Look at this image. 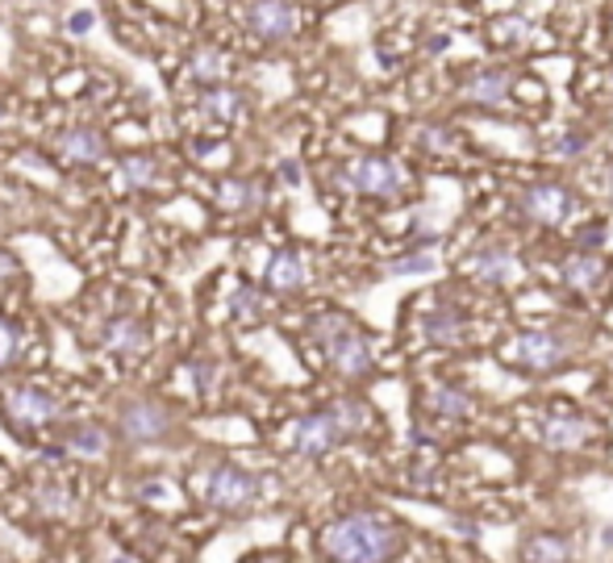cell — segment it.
I'll return each mask as SVG.
<instances>
[{"label":"cell","instance_id":"1","mask_svg":"<svg viewBox=\"0 0 613 563\" xmlns=\"http://www.w3.org/2000/svg\"><path fill=\"white\" fill-rule=\"evenodd\" d=\"M401 526L388 522L384 514H347L334 517L322 530V551L334 563H388L401 551Z\"/></svg>","mask_w":613,"mask_h":563},{"label":"cell","instance_id":"2","mask_svg":"<svg viewBox=\"0 0 613 563\" xmlns=\"http://www.w3.org/2000/svg\"><path fill=\"white\" fill-rule=\"evenodd\" d=\"M313 343H317V351L330 359V368L338 375H347V380H363V375H372V343L363 338V330L354 326L351 318H342V313H322L317 322H313Z\"/></svg>","mask_w":613,"mask_h":563},{"label":"cell","instance_id":"3","mask_svg":"<svg viewBox=\"0 0 613 563\" xmlns=\"http://www.w3.org/2000/svg\"><path fill=\"white\" fill-rule=\"evenodd\" d=\"M201 493H205V501H209L213 510H221V514H242V510H251L263 496V480L242 468H230V464H217L213 471H205Z\"/></svg>","mask_w":613,"mask_h":563},{"label":"cell","instance_id":"4","mask_svg":"<svg viewBox=\"0 0 613 563\" xmlns=\"http://www.w3.org/2000/svg\"><path fill=\"white\" fill-rule=\"evenodd\" d=\"M342 184L363 192V196H380V201H397L405 188H409V176L401 171V164H393L388 155H359L347 164L342 171Z\"/></svg>","mask_w":613,"mask_h":563},{"label":"cell","instance_id":"5","mask_svg":"<svg viewBox=\"0 0 613 563\" xmlns=\"http://www.w3.org/2000/svg\"><path fill=\"white\" fill-rule=\"evenodd\" d=\"M572 355V338L560 330H526L514 343V363L526 372H555Z\"/></svg>","mask_w":613,"mask_h":563},{"label":"cell","instance_id":"6","mask_svg":"<svg viewBox=\"0 0 613 563\" xmlns=\"http://www.w3.org/2000/svg\"><path fill=\"white\" fill-rule=\"evenodd\" d=\"M288 439H292V451L297 455H305V459H322V455H330L334 446L347 439V430L338 426L330 409H322V414H305V418H297L292 430H288Z\"/></svg>","mask_w":613,"mask_h":563},{"label":"cell","instance_id":"7","mask_svg":"<svg viewBox=\"0 0 613 563\" xmlns=\"http://www.w3.org/2000/svg\"><path fill=\"white\" fill-rule=\"evenodd\" d=\"M521 213L534 221V226H564L567 213H572V192L555 180L543 184H530L521 192Z\"/></svg>","mask_w":613,"mask_h":563},{"label":"cell","instance_id":"8","mask_svg":"<svg viewBox=\"0 0 613 563\" xmlns=\"http://www.w3.org/2000/svg\"><path fill=\"white\" fill-rule=\"evenodd\" d=\"M247 25L263 43H284L297 34V9L292 0H251L247 4Z\"/></svg>","mask_w":613,"mask_h":563},{"label":"cell","instance_id":"9","mask_svg":"<svg viewBox=\"0 0 613 563\" xmlns=\"http://www.w3.org/2000/svg\"><path fill=\"white\" fill-rule=\"evenodd\" d=\"M167 430H171V414L159 400H130L121 409V434L130 443H159Z\"/></svg>","mask_w":613,"mask_h":563},{"label":"cell","instance_id":"10","mask_svg":"<svg viewBox=\"0 0 613 563\" xmlns=\"http://www.w3.org/2000/svg\"><path fill=\"white\" fill-rule=\"evenodd\" d=\"M9 422L17 426V430H38V426H47L59 418V400L43 393V388H17V393H9Z\"/></svg>","mask_w":613,"mask_h":563},{"label":"cell","instance_id":"11","mask_svg":"<svg viewBox=\"0 0 613 563\" xmlns=\"http://www.w3.org/2000/svg\"><path fill=\"white\" fill-rule=\"evenodd\" d=\"M468 276H476L480 284H509L518 280V259L509 247H501V242H489V247H476L472 255H468Z\"/></svg>","mask_w":613,"mask_h":563},{"label":"cell","instance_id":"12","mask_svg":"<svg viewBox=\"0 0 613 563\" xmlns=\"http://www.w3.org/2000/svg\"><path fill=\"white\" fill-rule=\"evenodd\" d=\"M589 439H592L589 418L564 414V418H543V422H539V443H543L546 451H580Z\"/></svg>","mask_w":613,"mask_h":563},{"label":"cell","instance_id":"13","mask_svg":"<svg viewBox=\"0 0 613 563\" xmlns=\"http://www.w3.org/2000/svg\"><path fill=\"white\" fill-rule=\"evenodd\" d=\"M514 93V71L505 68H484L476 71L472 80L464 84V96L472 100V105H484V109H501L505 100Z\"/></svg>","mask_w":613,"mask_h":563},{"label":"cell","instance_id":"14","mask_svg":"<svg viewBox=\"0 0 613 563\" xmlns=\"http://www.w3.org/2000/svg\"><path fill=\"white\" fill-rule=\"evenodd\" d=\"M422 334L438 347H459L468 338V322L455 306H434L422 318Z\"/></svg>","mask_w":613,"mask_h":563},{"label":"cell","instance_id":"15","mask_svg":"<svg viewBox=\"0 0 613 563\" xmlns=\"http://www.w3.org/2000/svg\"><path fill=\"white\" fill-rule=\"evenodd\" d=\"M309 280V267L301 251H276L272 263H267V288H276V292H297V288H305Z\"/></svg>","mask_w":613,"mask_h":563},{"label":"cell","instance_id":"16","mask_svg":"<svg viewBox=\"0 0 613 563\" xmlns=\"http://www.w3.org/2000/svg\"><path fill=\"white\" fill-rule=\"evenodd\" d=\"M59 155L71 159V164H100L105 159V139L93 125H75L59 139Z\"/></svg>","mask_w":613,"mask_h":563},{"label":"cell","instance_id":"17","mask_svg":"<svg viewBox=\"0 0 613 563\" xmlns=\"http://www.w3.org/2000/svg\"><path fill=\"white\" fill-rule=\"evenodd\" d=\"M576 542L567 535H530L521 542V563H572Z\"/></svg>","mask_w":613,"mask_h":563},{"label":"cell","instance_id":"18","mask_svg":"<svg viewBox=\"0 0 613 563\" xmlns=\"http://www.w3.org/2000/svg\"><path fill=\"white\" fill-rule=\"evenodd\" d=\"M438 238H425L422 247H413V251H405L388 263V276H425V272H434L438 267Z\"/></svg>","mask_w":613,"mask_h":563},{"label":"cell","instance_id":"19","mask_svg":"<svg viewBox=\"0 0 613 563\" xmlns=\"http://www.w3.org/2000/svg\"><path fill=\"white\" fill-rule=\"evenodd\" d=\"M430 409H434L443 422H459V418L472 414V397H468L464 388H455V384H438V388L430 393Z\"/></svg>","mask_w":613,"mask_h":563},{"label":"cell","instance_id":"20","mask_svg":"<svg viewBox=\"0 0 613 563\" xmlns=\"http://www.w3.org/2000/svg\"><path fill=\"white\" fill-rule=\"evenodd\" d=\"M493 43L501 50H521L534 43V25L518 17V13H509V17H496L493 22Z\"/></svg>","mask_w":613,"mask_h":563},{"label":"cell","instance_id":"21","mask_svg":"<svg viewBox=\"0 0 613 563\" xmlns=\"http://www.w3.org/2000/svg\"><path fill=\"white\" fill-rule=\"evenodd\" d=\"M105 343L121 355H139L146 347V334H142L139 322H130V318H113L109 326H105Z\"/></svg>","mask_w":613,"mask_h":563},{"label":"cell","instance_id":"22","mask_svg":"<svg viewBox=\"0 0 613 563\" xmlns=\"http://www.w3.org/2000/svg\"><path fill=\"white\" fill-rule=\"evenodd\" d=\"M605 276V263L592 255H572L564 263V284L567 288H576V292H585V288H592V284Z\"/></svg>","mask_w":613,"mask_h":563},{"label":"cell","instance_id":"23","mask_svg":"<svg viewBox=\"0 0 613 563\" xmlns=\"http://www.w3.org/2000/svg\"><path fill=\"white\" fill-rule=\"evenodd\" d=\"M63 446H68L71 455H105V446H109V439H105V430L100 426H71L68 434H63Z\"/></svg>","mask_w":613,"mask_h":563},{"label":"cell","instance_id":"24","mask_svg":"<svg viewBox=\"0 0 613 563\" xmlns=\"http://www.w3.org/2000/svg\"><path fill=\"white\" fill-rule=\"evenodd\" d=\"M118 184L125 188V192H142V188H151L155 184V159H146V155H130V159H121Z\"/></svg>","mask_w":613,"mask_h":563},{"label":"cell","instance_id":"25","mask_svg":"<svg viewBox=\"0 0 613 563\" xmlns=\"http://www.w3.org/2000/svg\"><path fill=\"white\" fill-rule=\"evenodd\" d=\"M263 201V192L255 180H230V184H221V205L226 209H255Z\"/></svg>","mask_w":613,"mask_h":563},{"label":"cell","instance_id":"26","mask_svg":"<svg viewBox=\"0 0 613 563\" xmlns=\"http://www.w3.org/2000/svg\"><path fill=\"white\" fill-rule=\"evenodd\" d=\"M189 75L196 84H217V80L226 75V55H217V50H196L189 63Z\"/></svg>","mask_w":613,"mask_h":563},{"label":"cell","instance_id":"27","mask_svg":"<svg viewBox=\"0 0 613 563\" xmlns=\"http://www.w3.org/2000/svg\"><path fill=\"white\" fill-rule=\"evenodd\" d=\"M589 146H592V134L585 130V125H567L564 134L551 142V151H555L560 159H580Z\"/></svg>","mask_w":613,"mask_h":563},{"label":"cell","instance_id":"28","mask_svg":"<svg viewBox=\"0 0 613 563\" xmlns=\"http://www.w3.org/2000/svg\"><path fill=\"white\" fill-rule=\"evenodd\" d=\"M238 93H230V88H213L205 100H201V109H205V118L213 121H235L238 118Z\"/></svg>","mask_w":613,"mask_h":563},{"label":"cell","instance_id":"29","mask_svg":"<svg viewBox=\"0 0 613 563\" xmlns=\"http://www.w3.org/2000/svg\"><path fill=\"white\" fill-rule=\"evenodd\" d=\"M330 414L338 418V426L347 430V439H351V434H359V430L368 426V409H363L359 400H338V405H330Z\"/></svg>","mask_w":613,"mask_h":563},{"label":"cell","instance_id":"30","mask_svg":"<svg viewBox=\"0 0 613 563\" xmlns=\"http://www.w3.org/2000/svg\"><path fill=\"white\" fill-rule=\"evenodd\" d=\"M17 355H22V330L0 318V372H4V368H13V359H17Z\"/></svg>","mask_w":613,"mask_h":563},{"label":"cell","instance_id":"31","mask_svg":"<svg viewBox=\"0 0 613 563\" xmlns=\"http://www.w3.org/2000/svg\"><path fill=\"white\" fill-rule=\"evenodd\" d=\"M230 309H235L238 318H260V313H263V297L255 292V288H238L235 301H230Z\"/></svg>","mask_w":613,"mask_h":563},{"label":"cell","instance_id":"32","mask_svg":"<svg viewBox=\"0 0 613 563\" xmlns=\"http://www.w3.org/2000/svg\"><path fill=\"white\" fill-rule=\"evenodd\" d=\"M38 496H43L38 505H43L47 514H63V510H68V493H63V484H43Z\"/></svg>","mask_w":613,"mask_h":563},{"label":"cell","instance_id":"33","mask_svg":"<svg viewBox=\"0 0 613 563\" xmlns=\"http://www.w3.org/2000/svg\"><path fill=\"white\" fill-rule=\"evenodd\" d=\"M422 142L430 146V151H450V134L447 130H438V125H425Z\"/></svg>","mask_w":613,"mask_h":563},{"label":"cell","instance_id":"34","mask_svg":"<svg viewBox=\"0 0 613 563\" xmlns=\"http://www.w3.org/2000/svg\"><path fill=\"white\" fill-rule=\"evenodd\" d=\"M601 230H605V226H585V235H580V247H601Z\"/></svg>","mask_w":613,"mask_h":563},{"label":"cell","instance_id":"35","mask_svg":"<svg viewBox=\"0 0 613 563\" xmlns=\"http://www.w3.org/2000/svg\"><path fill=\"white\" fill-rule=\"evenodd\" d=\"M280 176H284V184H301V167L297 164H284Z\"/></svg>","mask_w":613,"mask_h":563},{"label":"cell","instance_id":"36","mask_svg":"<svg viewBox=\"0 0 613 563\" xmlns=\"http://www.w3.org/2000/svg\"><path fill=\"white\" fill-rule=\"evenodd\" d=\"M597 542H601V551H613V526H605V530L597 535Z\"/></svg>","mask_w":613,"mask_h":563},{"label":"cell","instance_id":"37","mask_svg":"<svg viewBox=\"0 0 613 563\" xmlns=\"http://www.w3.org/2000/svg\"><path fill=\"white\" fill-rule=\"evenodd\" d=\"M17 272V263H13V255H0V276H13Z\"/></svg>","mask_w":613,"mask_h":563},{"label":"cell","instance_id":"38","mask_svg":"<svg viewBox=\"0 0 613 563\" xmlns=\"http://www.w3.org/2000/svg\"><path fill=\"white\" fill-rule=\"evenodd\" d=\"M605 196H610V201H613V167H610V171H605Z\"/></svg>","mask_w":613,"mask_h":563},{"label":"cell","instance_id":"39","mask_svg":"<svg viewBox=\"0 0 613 563\" xmlns=\"http://www.w3.org/2000/svg\"><path fill=\"white\" fill-rule=\"evenodd\" d=\"M605 84H610V93H613V71H610V80H605Z\"/></svg>","mask_w":613,"mask_h":563},{"label":"cell","instance_id":"40","mask_svg":"<svg viewBox=\"0 0 613 563\" xmlns=\"http://www.w3.org/2000/svg\"><path fill=\"white\" fill-rule=\"evenodd\" d=\"M401 563H413V560H401Z\"/></svg>","mask_w":613,"mask_h":563},{"label":"cell","instance_id":"41","mask_svg":"<svg viewBox=\"0 0 613 563\" xmlns=\"http://www.w3.org/2000/svg\"><path fill=\"white\" fill-rule=\"evenodd\" d=\"M0 118H4V113H0Z\"/></svg>","mask_w":613,"mask_h":563}]
</instances>
